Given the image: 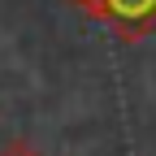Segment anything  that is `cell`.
Wrapping results in <instances>:
<instances>
[{"label": "cell", "mask_w": 156, "mask_h": 156, "mask_svg": "<svg viewBox=\"0 0 156 156\" xmlns=\"http://www.w3.org/2000/svg\"><path fill=\"white\" fill-rule=\"evenodd\" d=\"M87 13L104 22L122 44H139L156 35V0H91Z\"/></svg>", "instance_id": "cell-1"}, {"label": "cell", "mask_w": 156, "mask_h": 156, "mask_svg": "<svg viewBox=\"0 0 156 156\" xmlns=\"http://www.w3.org/2000/svg\"><path fill=\"white\" fill-rule=\"evenodd\" d=\"M0 156H44V152H39L30 139H9L5 147H0Z\"/></svg>", "instance_id": "cell-2"}]
</instances>
